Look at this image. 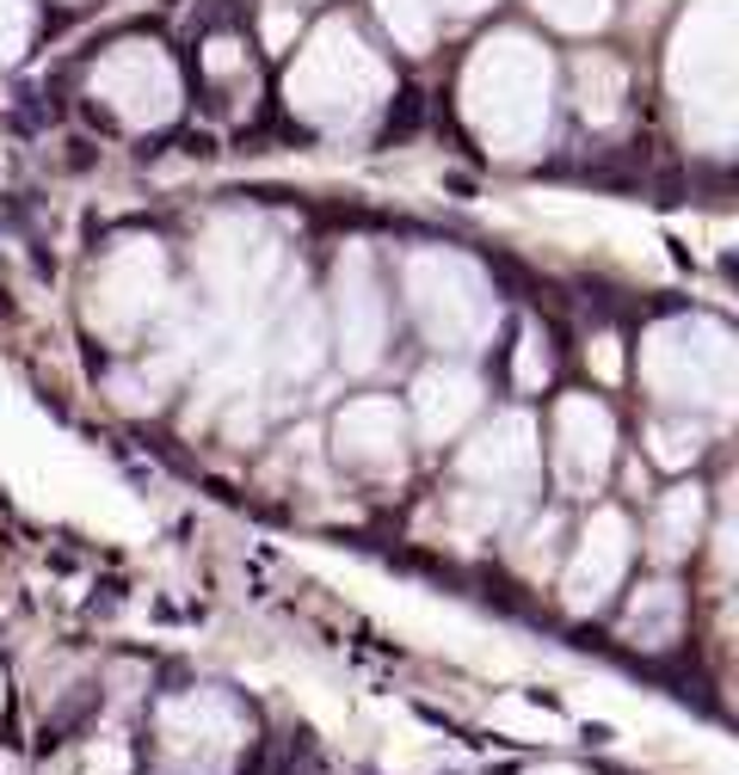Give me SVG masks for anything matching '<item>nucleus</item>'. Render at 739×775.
I'll return each instance as SVG.
<instances>
[{
  "mask_svg": "<svg viewBox=\"0 0 739 775\" xmlns=\"http://www.w3.org/2000/svg\"><path fill=\"white\" fill-rule=\"evenodd\" d=\"M419 117H425V93H419V87H407V93H401V105L389 111V142H394V136H407Z\"/></svg>",
  "mask_w": 739,
  "mask_h": 775,
  "instance_id": "f257e3e1",
  "label": "nucleus"
}]
</instances>
